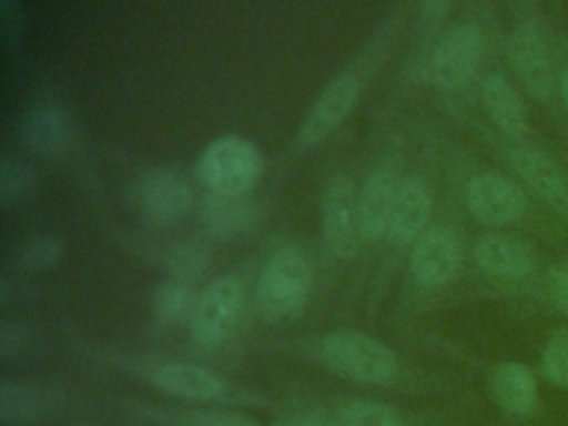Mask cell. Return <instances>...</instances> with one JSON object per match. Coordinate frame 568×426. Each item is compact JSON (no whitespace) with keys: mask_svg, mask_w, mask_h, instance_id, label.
<instances>
[{"mask_svg":"<svg viewBox=\"0 0 568 426\" xmlns=\"http://www.w3.org/2000/svg\"><path fill=\"white\" fill-rule=\"evenodd\" d=\"M313 288V264L297 246L275 251L262 268L255 286V308L264 322L297 317Z\"/></svg>","mask_w":568,"mask_h":426,"instance_id":"6da1fadb","label":"cell"},{"mask_svg":"<svg viewBox=\"0 0 568 426\" xmlns=\"http://www.w3.org/2000/svg\"><path fill=\"white\" fill-rule=\"evenodd\" d=\"M317 357L335 375L359 384H384L399 371L395 351L359 331H335L324 335L317 344Z\"/></svg>","mask_w":568,"mask_h":426,"instance_id":"7a4b0ae2","label":"cell"},{"mask_svg":"<svg viewBox=\"0 0 568 426\" xmlns=\"http://www.w3.org/2000/svg\"><path fill=\"white\" fill-rule=\"evenodd\" d=\"M195 175L209 193H251L262 175V153L248 138L226 133L204 146Z\"/></svg>","mask_w":568,"mask_h":426,"instance_id":"3957f363","label":"cell"},{"mask_svg":"<svg viewBox=\"0 0 568 426\" xmlns=\"http://www.w3.org/2000/svg\"><path fill=\"white\" fill-rule=\"evenodd\" d=\"M244 304V288L237 277L222 275L213 280L197 300L193 320H191V337L197 346L215 348L226 342L240 320Z\"/></svg>","mask_w":568,"mask_h":426,"instance_id":"277c9868","label":"cell"},{"mask_svg":"<svg viewBox=\"0 0 568 426\" xmlns=\"http://www.w3.org/2000/svg\"><path fill=\"white\" fill-rule=\"evenodd\" d=\"M484 51L481 31L470 22L444 31L428 58V80L439 89L464 87L477 71Z\"/></svg>","mask_w":568,"mask_h":426,"instance_id":"5b68a950","label":"cell"},{"mask_svg":"<svg viewBox=\"0 0 568 426\" xmlns=\"http://www.w3.org/2000/svg\"><path fill=\"white\" fill-rule=\"evenodd\" d=\"M138 211L151 224H171L182 220L193 206V189L189 180L169 166L151 169L140 175L133 191Z\"/></svg>","mask_w":568,"mask_h":426,"instance_id":"8992f818","label":"cell"},{"mask_svg":"<svg viewBox=\"0 0 568 426\" xmlns=\"http://www.w3.org/2000/svg\"><path fill=\"white\" fill-rule=\"evenodd\" d=\"M322 231L331 253L339 260L355 257L362 240L357 189L344 175H335L322 195Z\"/></svg>","mask_w":568,"mask_h":426,"instance_id":"52a82bcc","label":"cell"},{"mask_svg":"<svg viewBox=\"0 0 568 426\" xmlns=\"http://www.w3.org/2000/svg\"><path fill=\"white\" fill-rule=\"evenodd\" d=\"M362 82L353 73H339L326 82V87L313 100L306 118L302 120L297 144L302 149L324 142L355 109Z\"/></svg>","mask_w":568,"mask_h":426,"instance_id":"ba28073f","label":"cell"},{"mask_svg":"<svg viewBox=\"0 0 568 426\" xmlns=\"http://www.w3.org/2000/svg\"><path fill=\"white\" fill-rule=\"evenodd\" d=\"M466 204L477 222L508 226L524 215L526 195L510 178L497 171H484L468 182Z\"/></svg>","mask_w":568,"mask_h":426,"instance_id":"9c48e42d","label":"cell"},{"mask_svg":"<svg viewBox=\"0 0 568 426\" xmlns=\"http://www.w3.org/2000/svg\"><path fill=\"white\" fill-rule=\"evenodd\" d=\"M510 166L524 184L559 217L568 220V178L561 166L541 149L530 144L513 146Z\"/></svg>","mask_w":568,"mask_h":426,"instance_id":"30bf717a","label":"cell"},{"mask_svg":"<svg viewBox=\"0 0 568 426\" xmlns=\"http://www.w3.org/2000/svg\"><path fill=\"white\" fill-rule=\"evenodd\" d=\"M462 264L457 235L446 226H433L417 237L410 251V273L417 284L439 288L448 284Z\"/></svg>","mask_w":568,"mask_h":426,"instance_id":"8fae6325","label":"cell"},{"mask_svg":"<svg viewBox=\"0 0 568 426\" xmlns=\"http://www.w3.org/2000/svg\"><path fill=\"white\" fill-rule=\"evenodd\" d=\"M510 64L521 84L535 98H548L552 91V67L546 40L537 24L521 22L513 29L508 40Z\"/></svg>","mask_w":568,"mask_h":426,"instance_id":"7c38bea8","label":"cell"},{"mask_svg":"<svg viewBox=\"0 0 568 426\" xmlns=\"http://www.w3.org/2000/svg\"><path fill=\"white\" fill-rule=\"evenodd\" d=\"M200 220L213 237L229 240L251 233L262 220V206L251 193H206Z\"/></svg>","mask_w":568,"mask_h":426,"instance_id":"4fadbf2b","label":"cell"},{"mask_svg":"<svg viewBox=\"0 0 568 426\" xmlns=\"http://www.w3.org/2000/svg\"><path fill=\"white\" fill-rule=\"evenodd\" d=\"M479 271L499 280H521L535 271V253L519 237L506 233H484L473 244Z\"/></svg>","mask_w":568,"mask_h":426,"instance_id":"5bb4252c","label":"cell"},{"mask_svg":"<svg viewBox=\"0 0 568 426\" xmlns=\"http://www.w3.org/2000/svg\"><path fill=\"white\" fill-rule=\"evenodd\" d=\"M433 213V200L428 186L417 175L399 178L388 235L395 244H415L422 233L428 229V220Z\"/></svg>","mask_w":568,"mask_h":426,"instance_id":"9a60e30c","label":"cell"},{"mask_svg":"<svg viewBox=\"0 0 568 426\" xmlns=\"http://www.w3.org/2000/svg\"><path fill=\"white\" fill-rule=\"evenodd\" d=\"M397 184H399V178L388 166H377L366 175L362 189L357 191L362 240L375 242L388 235Z\"/></svg>","mask_w":568,"mask_h":426,"instance_id":"2e32d148","label":"cell"},{"mask_svg":"<svg viewBox=\"0 0 568 426\" xmlns=\"http://www.w3.org/2000/svg\"><path fill=\"white\" fill-rule=\"evenodd\" d=\"M149 382L164 395L189 402H213L224 395V379L191 362H166L151 371Z\"/></svg>","mask_w":568,"mask_h":426,"instance_id":"e0dca14e","label":"cell"},{"mask_svg":"<svg viewBox=\"0 0 568 426\" xmlns=\"http://www.w3.org/2000/svg\"><path fill=\"white\" fill-rule=\"evenodd\" d=\"M490 395L497 406L515 417H526L537 408L535 373L521 362H504L490 375Z\"/></svg>","mask_w":568,"mask_h":426,"instance_id":"ac0fdd59","label":"cell"},{"mask_svg":"<svg viewBox=\"0 0 568 426\" xmlns=\"http://www.w3.org/2000/svg\"><path fill=\"white\" fill-rule=\"evenodd\" d=\"M479 95L488 118L495 122V126L501 133L510 138H519L526 133L528 113H526L524 100L501 73L484 75L479 84Z\"/></svg>","mask_w":568,"mask_h":426,"instance_id":"d6986e66","label":"cell"},{"mask_svg":"<svg viewBox=\"0 0 568 426\" xmlns=\"http://www.w3.org/2000/svg\"><path fill=\"white\" fill-rule=\"evenodd\" d=\"M73 129L64 111L44 104L29 111L22 122L24 144L42 158H62L71 146Z\"/></svg>","mask_w":568,"mask_h":426,"instance_id":"ffe728a7","label":"cell"},{"mask_svg":"<svg viewBox=\"0 0 568 426\" xmlns=\"http://www.w3.org/2000/svg\"><path fill=\"white\" fill-rule=\"evenodd\" d=\"M53 408V397L40 384L24 379H2L0 419L4 426H27L42 419Z\"/></svg>","mask_w":568,"mask_h":426,"instance_id":"44dd1931","label":"cell"},{"mask_svg":"<svg viewBox=\"0 0 568 426\" xmlns=\"http://www.w3.org/2000/svg\"><path fill=\"white\" fill-rule=\"evenodd\" d=\"M197 300H200V295L193 291L191 284H184L178 280H166V282L155 284L151 306H153V315L158 317V322L182 324L186 320L189 322L193 320Z\"/></svg>","mask_w":568,"mask_h":426,"instance_id":"7402d4cb","label":"cell"},{"mask_svg":"<svg viewBox=\"0 0 568 426\" xmlns=\"http://www.w3.org/2000/svg\"><path fill=\"white\" fill-rule=\"evenodd\" d=\"M209 266V251L200 242H180L166 255V268L171 280L191 284L204 275Z\"/></svg>","mask_w":568,"mask_h":426,"instance_id":"603a6c76","label":"cell"},{"mask_svg":"<svg viewBox=\"0 0 568 426\" xmlns=\"http://www.w3.org/2000/svg\"><path fill=\"white\" fill-rule=\"evenodd\" d=\"M64 255V244L58 235L40 233L18 246V264L27 271L53 268Z\"/></svg>","mask_w":568,"mask_h":426,"instance_id":"cb8c5ba5","label":"cell"},{"mask_svg":"<svg viewBox=\"0 0 568 426\" xmlns=\"http://www.w3.org/2000/svg\"><path fill=\"white\" fill-rule=\"evenodd\" d=\"M342 426H404L399 413L382 402L355 399L339 410Z\"/></svg>","mask_w":568,"mask_h":426,"instance_id":"d4e9b609","label":"cell"},{"mask_svg":"<svg viewBox=\"0 0 568 426\" xmlns=\"http://www.w3.org/2000/svg\"><path fill=\"white\" fill-rule=\"evenodd\" d=\"M36 184V171L16 158H4L0 164V200L2 204H9L24 193L31 191Z\"/></svg>","mask_w":568,"mask_h":426,"instance_id":"484cf974","label":"cell"},{"mask_svg":"<svg viewBox=\"0 0 568 426\" xmlns=\"http://www.w3.org/2000/svg\"><path fill=\"white\" fill-rule=\"evenodd\" d=\"M541 373L548 382L568 388V331H559L550 337L541 353Z\"/></svg>","mask_w":568,"mask_h":426,"instance_id":"4316f807","label":"cell"},{"mask_svg":"<svg viewBox=\"0 0 568 426\" xmlns=\"http://www.w3.org/2000/svg\"><path fill=\"white\" fill-rule=\"evenodd\" d=\"M182 426H260L253 417L237 410H189L182 415Z\"/></svg>","mask_w":568,"mask_h":426,"instance_id":"83f0119b","label":"cell"},{"mask_svg":"<svg viewBox=\"0 0 568 426\" xmlns=\"http://www.w3.org/2000/svg\"><path fill=\"white\" fill-rule=\"evenodd\" d=\"M27 344V331L20 324H9L4 322L0 326V353L4 357L18 355L22 351V346Z\"/></svg>","mask_w":568,"mask_h":426,"instance_id":"f1b7e54d","label":"cell"},{"mask_svg":"<svg viewBox=\"0 0 568 426\" xmlns=\"http://www.w3.org/2000/svg\"><path fill=\"white\" fill-rule=\"evenodd\" d=\"M548 291H550V297L568 308V262H561L557 266L550 268L548 273Z\"/></svg>","mask_w":568,"mask_h":426,"instance_id":"f546056e","label":"cell"},{"mask_svg":"<svg viewBox=\"0 0 568 426\" xmlns=\"http://www.w3.org/2000/svg\"><path fill=\"white\" fill-rule=\"evenodd\" d=\"M273 426H337L331 419L315 415V413H295V415H286L273 422ZM342 426V424H339Z\"/></svg>","mask_w":568,"mask_h":426,"instance_id":"4dcf8cb0","label":"cell"},{"mask_svg":"<svg viewBox=\"0 0 568 426\" xmlns=\"http://www.w3.org/2000/svg\"><path fill=\"white\" fill-rule=\"evenodd\" d=\"M448 11V2H442V0H433V2H426L422 4V13L419 18L426 22V24H435L439 22Z\"/></svg>","mask_w":568,"mask_h":426,"instance_id":"1f68e13d","label":"cell"},{"mask_svg":"<svg viewBox=\"0 0 568 426\" xmlns=\"http://www.w3.org/2000/svg\"><path fill=\"white\" fill-rule=\"evenodd\" d=\"M559 89H561V100H564V106H566V111H568V73H564V75H561Z\"/></svg>","mask_w":568,"mask_h":426,"instance_id":"d6a6232c","label":"cell"},{"mask_svg":"<svg viewBox=\"0 0 568 426\" xmlns=\"http://www.w3.org/2000/svg\"><path fill=\"white\" fill-rule=\"evenodd\" d=\"M80 426H95V424H80Z\"/></svg>","mask_w":568,"mask_h":426,"instance_id":"836d02e7","label":"cell"}]
</instances>
